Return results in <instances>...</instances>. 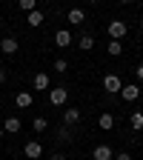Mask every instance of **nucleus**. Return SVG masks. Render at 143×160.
Wrapping results in <instances>:
<instances>
[{
  "label": "nucleus",
  "mask_w": 143,
  "mask_h": 160,
  "mask_svg": "<svg viewBox=\"0 0 143 160\" xmlns=\"http://www.w3.org/2000/svg\"><path fill=\"white\" fill-rule=\"evenodd\" d=\"M135 72H137V80H140V83H143V63H140V66H137Z\"/></svg>",
  "instance_id": "obj_25"
},
{
  "label": "nucleus",
  "mask_w": 143,
  "mask_h": 160,
  "mask_svg": "<svg viewBox=\"0 0 143 160\" xmlns=\"http://www.w3.org/2000/svg\"><path fill=\"white\" fill-rule=\"evenodd\" d=\"M115 160H132V154L129 152H120V154H115Z\"/></svg>",
  "instance_id": "obj_23"
},
{
  "label": "nucleus",
  "mask_w": 143,
  "mask_h": 160,
  "mask_svg": "<svg viewBox=\"0 0 143 160\" xmlns=\"http://www.w3.org/2000/svg\"><path fill=\"white\" fill-rule=\"evenodd\" d=\"M57 137H60V140H72V132H69V129L63 126V129H60V132H57Z\"/></svg>",
  "instance_id": "obj_22"
},
{
  "label": "nucleus",
  "mask_w": 143,
  "mask_h": 160,
  "mask_svg": "<svg viewBox=\"0 0 143 160\" xmlns=\"http://www.w3.org/2000/svg\"><path fill=\"white\" fill-rule=\"evenodd\" d=\"M6 83V69H0V86Z\"/></svg>",
  "instance_id": "obj_26"
},
{
  "label": "nucleus",
  "mask_w": 143,
  "mask_h": 160,
  "mask_svg": "<svg viewBox=\"0 0 143 160\" xmlns=\"http://www.w3.org/2000/svg\"><path fill=\"white\" fill-rule=\"evenodd\" d=\"M120 97H123V100H137V97H140V86H137V83L123 86V89H120Z\"/></svg>",
  "instance_id": "obj_7"
},
{
  "label": "nucleus",
  "mask_w": 143,
  "mask_h": 160,
  "mask_svg": "<svg viewBox=\"0 0 143 160\" xmlns=\"http://www.w3.org/2000/svg\"><path fill=\"white\" fill-rule=\"evenodd\" d=\"M0 140H3V132H0Z\"/></svg>",
  "instance_id": "obj_31"
},
{
  "label": "nucleus",
  "mask_w": 143,
  "mask_h": 160,
  "mask_svg": "<svg viewBox=\"0 0 143 160\" xmlns=\"http://www.w3.org/2000/svg\"><path fill=\"white\" fill-rule=\"evenodd\" d=\"M14 103H17V106H20V109H29V106H32V103H34V97H32V94H29V92H20V94H17V97H14Z\"/></svg>",
  "instance_id": "obj_11"
},
{
  "label": "nucleus",
  "mask_w": 143,
  "mask_h": 160,
  "mask_svg": "<svg viewBox=\"0 0 143 160\" xmlns=\"http://www.w3.org/2000/svg\"><path fill=\"white\" fill-rule=\"evenodd\" d=\"M37 3H46V0H37Z\"/></svg>",
  "instance_id": "obj_29"
},
{
  "label": "nucleus",
  "mask_w": 143,
  "mask_h": 160,
  "mask_svg": "<svg viewBox=\"0 0 143 160\" xmlns=\"http://www.w3.org/2000/svg\"><path fill=\"white\" fill-rule=\"evenodd\" d=\"M32 126H34V132L40 134V132H46V129H49V120H46V117H34V123H32Z\"/></svg>",
  "instance_id": "obj_20"
},
{
  "label": "nucleus",
  "mask_w": 143,
  "mask_h": 160,
  "mask_svg": "<svg viewBox=\"0 0 143 160\" xmlns=\"http://www.w3.org/2000/svg\"><path fill=\"white\" fill-rule=\"evenodd\" d=\"M54 72H60V74H63V72H69V63H66L63 57H60V60H54Z\"/></svg>",
  "instance_id": "obj_21"
},
{
  "label": "nucleus",
  "mask_w": 143,
  "mask_h": 160,
  "mask_svg": "<svg viewBox=\"0 0 143 160\" xmlns=\"http://www.w3.org/2000/svg\"><path fill=\"white\" fill-rule=\"evenodd\" d=\"M97 126L103 129V132L115 129V114H100V117H97Z\"/></svg>",
  "instance_id": "obj_12"
},
{
  "label": "nucleus",
  "mask_w": 143,
  "mask_h": 160,
  "mask_svg": "<svg viewBox=\"0 0 143 160\" xmlns=\"http://www.w3.org/2000/svg\"><path fill=\"white\" fill-rule=\"evenodd\" d=\"M66 100H69V92H66L63 86H54V89L49 92V103H52V106H63Z\"/></svg>",
  "instance_id": "obj_2"
},
{
  "label": "nucleus",
  "mask_w": 143,
  "mask_h": 160,
  "mask_svg": "<svg viewBox=\"0 0 143 160\" xmlns=\"http://www.w3.org/2000/svg\"><path fill=\"white\" fill-rule=\"evenodd\" d=\"M92 160H115V152L109 146H94L92 149Z\"/></svg>",
  "instance_id": "obj_6"
},
{
  "label": "nucleus",
  "mask_w": 143,
  "mask_h": 160,
  "mask_svg": "<svg viewBox=\"0 0 143 160\" xmlns=\"http://www.w3.org/2000/svg\"><path fill=\"white\" fill-rule=\"evenodd\" d=\"M77 49H83V52H92V49H94V37H92V34H83V37L77 40Z\"/></svg>",
  "instance_id": "obj_17"
},
{
  "label": "nucleus",
  "mask_w": 143,
  "mask_h": 160,
  "mask_svg": "<svg viewBox=\"0 0 143 160\" xmlns=\"http://www.w3.org/2000/svg\"><path fill=\"white\" fill-rule=\"evenodd\" d=\"M52 160H66V154H63V152H54V154H52Z\"/></svg>",
  "instance_id": "obj_24"
},
{
  "label": "nucleus",
  "mask_w": 143,
  "mask_h": 160,
  "mask_svg": "<svg viewBox=\"0 0 143 160\" xmlns=\"http://www.w3.org/2000/svg\"><path fill=\"white\" fill-rule=\"evenodd\" d=\"M83 20H86L83 9H69V23H72V26H80Z\"/></svg>",
  "instance_id": "obj_13"
},
{
  "label": "nucleus",
  "mask_w": 143,
  "mask_h": 160,
  "mask_svg": "<svg viewBox=\"0 0 143 160\" xmlns=\"http://www.w3.org/2000/svg\"><path fill=\"white\" fill-rule=\"evenodd\" d=\"M32 86H34L37 92H46V89L52 86V77H49L46 72H37V74H34V80H32Z\"/></svg>",
  "instance_id": "obj_4"
},
{
  "label": "nucleus",
  "mask_w": 143,
  "mask_h": 160,
  "mask_svg": "<svg viewBox=\"0 0 143 160\" xmlns=\"http://www.w3.org/2000/svg\"><path fill=\"white\" fill-rule=\"evenodd\" d=\"M140 29H143V20H140Z\"/></svg>",
  "instance_id": "obj_32"
},
{
  "label": "nucleus",
  "mask_w": 143,
  "mask_h": 160,
  "mask_svg": "<svg viewBox=\"0 0 143 160\" xmlns=\"http://www.w3.org/2000/svg\"><path fill=\"white\" fill-rule=\"evenodd\" d=\"M106 32H109L112 40H120V37H126V34H129V26L123 23V20H112V23L106 26Z\"/></svg>",
  "instance_id": "obj_1"
},
{
  "label": "nucleus",
  "mask_w": 143,
  "mask_h": 160,
  "mask_svg": "<svg viewBox=\"0 0 143 160\" xmlns=\"http://www.w3.org/2000/svg\"><path fill=\"white\" fill-rule=\"evenodd\" d=\"M106 52H109L112 57H117V54H123V46H120V40H109V46H106Z\"/></svg>",
  "instance_id": "obj_18"
},
{
  "label": "nucleus",
  "mask_w": 143,
  "mask_h": 160,
  "mask_svg": "<svg viewBox=\"0 0 143 160\" xmlns=\"http://www.w3.org/2000/svg\"><path fill=\"white\" fill-rule=\"evenodd\" d=\"M72 40H74V37L69 34V29H60V32L54 34V43H57L60 49H66V46H72Z\"/></svg>",
  "instance_id": "obj_9"
},
{
  "label": "nucleus",
  "mask_w": 143,
  "mask_h": 160,
  "mask_svg": "<svg viewBox=\"0 0 143 160\" xmlns=\"http://www.w3.org/2000/svg\"><path fill=\"white\" fill-rule=\"evenodd\" d=\"M63 123H66V126H74V123H80V109L69 106V109L63 112Z\"/></svg>",
  "instance_id": "obj_8"
},
{
  "label": "nucleus",
  "mask_w": 143,
  "mask_h": 160,
  "mask_svg": "<svg viewBox=\"0 0 143 160\" xmlns=\"http://www.w3.org/2000/svg\"><path fill=\"white\" fill-rule=\"evenodd\" d=\"M92 3H100V0H92Z\"/></svg>",
  "instance_id": "obj_30"
},
{
  "label": "nucleus",
  "mask_w": 143,
  "mask_h": 160,
  "mask_svg": "<svg viewBox=\"0 0 143 160\" xmlns=\"http://www.w3.org/2000/svg\"><path fill=\"white\" fill-rule=\"evenodd\" d=\"M3 132H9V134H17V132H20V120H17V117H6Z\"/></svg>",
  "instance_id": "obj_15"
},
{
  "label": "nucleus",
  "mask_w": 143,
  "mask_h": 160,
  "mask_svg": "<svg viewBox=\"0 0 143 160\" xmlns=\"http://www.w3.org/2000/svg\"><path fill=\"white\" fill-rule=\"evenodd\" d=\"M129 126H132L135 132L143 129V112H132V114H129Z\"/></svg>",
  "instance_id": "obj_16"
},
{
  "label": "nucleus",
  "mask_w": 143,
  "mask_h": 160,
  "mask_svg": "<svg viewBox=\"0 0 143 160\" xmlns=\"http://www.w3.org/2000/svg\"><path fill=\"white\" fill-rule=\"evenodd\" d=\"M26 20H29V26H32V29H37L40 23H43V12L34 9V12H29V14H26Z\"/></svg>",
  "instance_id": "obj_14"
},
{
  "label": "nucleus",
  "mask_w": 143,
  "mask_h": 160,
  "mask_svg": "<svg viewBox=\"0 0 143 160\" xmlns=\"http://www.w3.org/2000/svg\"><path fill=\"white\" fill-rule=\"evenodd\" d=\"M0 52H3V54H14L17 52V40L14 37H3V40H0Z\"/></svg>",
  "instance_id": "obj_10"
},
{
  "label": "nucleus",
  "mask_w": 143,
  "mask_h": 160,
  "mask_svg": "<svg viewBox=\"0 0 143 160\" xmlns=\"http://www.w3.org/2000/svg\"><path fill=\"white\" fill-rule=\"evenodd\" d=\"M17 6H20V12H26V14H29V12L37 9V0H17Z\"/></svg>",
  "instance_id": "obj_19"
},
{
  "label": "nucleus",
  "mask_w": 143,
  "mask_h": 160,
  "mask_svg": "<svg viewBox=\"0 0 143 160\" xmlns=\"http://www.w3.org/2000/svg\"><path fill=\"white\" fill-rule=\"evenodd\" d=\"M0 29H3V20H0Z\"/></svg>",
  "instance_id": "obj_28"
},
{
  "label": "nucleus",
  "mask_w": 143,
  "mask_h": 160,
  "mask_svg": "<svg viewBox=\"0 0 143 160\" xmlns=\"http://www.w3.org/2000/svg\"><path fill=\"white\" fill-rule=\"evenodd\" d=\"M103 89L106 92H120V89H123V80H120L117 74H106L103 77Z\"/></svg>",
  "instance_id": "obj_5"
},
{
  "label": "nucleus",
  "mask_w": 143,
  "mask_h": 160,
  "mask_svg": "<svg viewBox=\"0 0 143 160\" xmlns=\"http://www.w3.org/2000/svg\"><path fill=\"white\" fill-rule=\"evenodd\" d=\"M23 154H26L29 160H37L40 154H43V146H40V143H37V140H29V143L23 146Z\"/></svg>",
  "instance_id": "obj_3"
},
{
  "label": "nucleus",
  "mask_w": 143,
  "mask_h": 160,
  "mask_svg": "<svg viewBox=\"0 0 143 160\" xmlns=\"http://www.w3.org/2000/svg\"><path fill=\"white\" fill-rule=\"evenodd\" d=\"M117 3H132V0H117Z\"/></svg>",
  "instance_id": "obj_27"
}]
</instances>
